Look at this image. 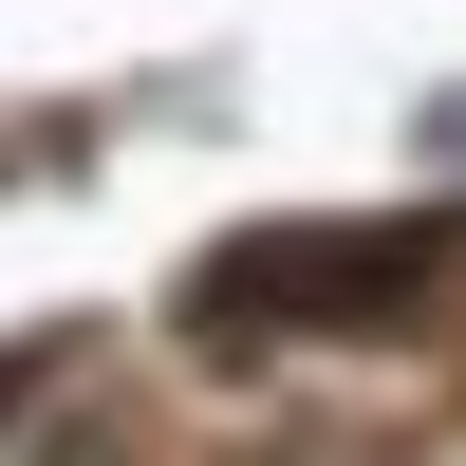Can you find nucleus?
I'll list each match as a JSON object with an SVG mask.
<instances>
[{
  "label": "nucleus",
  "instance_id": "f257e3e1",
  "mask_svg": "<svg viewBox=\"0 0 466 466\" xmlns=\"http://www.w3.org/2000/svg\"><path fill=\"white\" fill-rule=\"evenodd\" d=\"M448 261V224H280V243H224L206 280H187V318L243 355V336H355V318H392L410 280Z\"/></svg>",
  "mask_w": 466,
  "mask_h": 466
}]
</instances>
